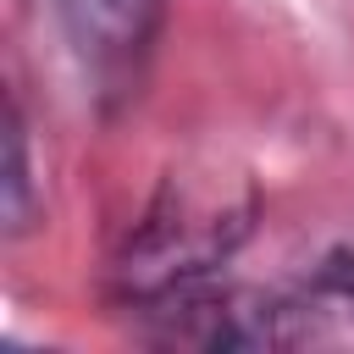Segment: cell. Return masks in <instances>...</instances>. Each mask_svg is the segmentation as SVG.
<instances>
[{
	"mask_svg": "<svg viewBox=\"0 0 354 354\" xmlns=\"http://www.w3.org/2000/svg\"><path fill=\"white\" fill-rule=\"evenodd\" d=\"M55 11L72 44L83 50V61L105 83L133 77L160 28V0H55Z\"/></svg>",
	"mask_w": 354,
	"mask_h": 354,
	"instance_id": "obj_2",
	"label": "cell"
},
{
	"mask_svg": "<svg viewBox=\"0 0 354 354\" xmlns=\"http://www.w3.org/2000/svg\"><path fill=\"white\" fill-rule=\"evenodd\" d=\"M249 205H232L221 188H160V199L133 221L122 254L111 260L116 299L127 310L160 304L183 288L216 277V266L243 243Z\"/></svg>",
	"mask_w": 354,
	"mask_h": 354,
	"instance_id": "obj_1",
	"label": "cell"
},
{
	"mask_svg": "<svg viewBox=\"0 0 354 354\" xmlns=\"http://www.w3.org/2000/svg\"><path fill=\"white\" fill-rule=\"evenodd\" d=\"M310 293L332 310H354V221L315 254L310 266Z\"/></svg>",
	"mask_w": 354,
	"mask_h": 354,
	"instance_id": "obj_4",
	"label": "cell"
},
{
	"mask_svg": "<svg viewBox=\"0 0 354 354\" xmlns=\"http://www.w3.org/2000/svg\"><path fill=\"white\" fill-rule=\"evenodd\" d=\"M33 227V160H28V122L11 105L6 116V232H28Z\"/></svg>",
	"mask_w": 354,
	"mask_h": 354,
	"instance_id": "obj_3",
	"label": "cell"
}]
</instances>
